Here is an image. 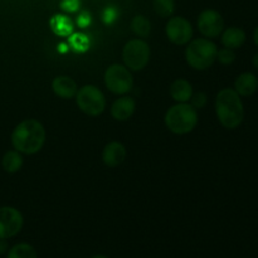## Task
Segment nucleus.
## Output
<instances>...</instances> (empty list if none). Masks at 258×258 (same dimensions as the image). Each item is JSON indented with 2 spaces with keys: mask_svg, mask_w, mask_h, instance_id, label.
<instances>
[{
  "mask_svg": "<svg viewBox=\"0 0 258 258\" xmlns=\"http://www.w3.org/2000/svg\"><path fill=\"white\" fill-rule=\"evenodd\" d=\"M70 45L73 48V50L78 53H83L88 49V38L85 34H81V33H76V34L71 35L70 37Z\"/></svg>",
  "mask_w": 258,
  "mask_h": 258,
  "instance_id": "obj_22",
  "label": "nucleus"
},
{
  "mask_svg": "<svg viewBox=\"0 0 258 258\" xmlns=\"http://www.w3.org/2000/svg\"><path fill=\"white\" fill-rule=\"evenodd\" d=\"M126 148L118 141L107 144L102 151V160L108 168H116L122 164L126 159Z\"/></svg>",
  "mask_w": 258,
  "mask_h": 258,
  "instance_id": "obj_11",
  "label": "nucleus"
},
{
  "mask_svg": "<svg viewBox=\"0 0 258 258\" xmlns=\"http://www.w3.org/2000/svg\"><path fill=\"white\" fill-rule=\"evenodd\" d=\"M136 103L131 97H121L111 106V115L117 121H127L135 111Z\"/></svg>",
  "mask_w": 258,
  "mask_h": 258,
  "instance_id": "obj_15",
  "label": "nucleus"
},
{
  "mask_svg": "<svg viewBox=\"0 0 258 258\" xmlns=\"http://www.w3.org/2000/svg\"><path fill=\"white\" fill-rule=\"evenodd\" d=\"M222 44L224 48L229 49H238L246 43L247 34L242 28L238 27H229L222 32Z\"/></svg>",
  "mask_w": 258,
  "mask_h": 258,
  "instance_id": "obj_14",
  "label": "nucleus"
},
{
  "mask_svg": "<svg viewBox=\"0 0 258 258\" xmlns=\"http://www.w3.org/2000/svg\"><path fill=\"white\" fill-rule=\"evenodd\" d=\"M8 249L7 239H0V254H7Z\"/></svg>",
  "mask_w": 258,
  "mask_h": 258,
  "instance_id": "obj_27",
  "label": "nucleus"
},
{
  "mask_svg": "<svg viewBox=\"0 0 258 258\" xmlns=\"http://www.w3.org/2000/svg\"><path fill=\"white\" fill-rule=\"evenodd\" d=\"M190 100H191L190 105L193 106L196 110H198V108H203L204 106H206L207 96H206V93L198 92V93H196V95L191 96Z\"/></svg>",
  "mask_w": 258,
  "mask_h": 258,
  "instance_id": "obj_24",
  "label": "nucleus"
},
{
  "mask_svg": "<svg viewBox=\"0 0 258 258\" xmlns=\"http://www.w3.org/2000/svg\"><path fill=\"white\" fill-rule=\"evenodd\" d=\"M52 88L58 97L63 100H70V98L76 97L77 95V83L68 76H58L53 80Z\"/></svg>",
  "mask_w": 258,
  "mask_h": 258,
  "instance_id": "obj_13",
  "label": "nucleus"
},
{
  "mask_svg": "<svg viewBox=\"0 0 258 258\" xmlns=\"http://www.w3.org/2000/svg\"><path fill=\"white\" fill-rule=\"evenodd\" d=\"M217 53H218V48L212 40L199 38L189 43L185 50V58L191 68L204 71L216 62Z\"/></svg>",
  "mask_w": 258,
  "mask_h": 258,
  "instance_id": "obj_4",
  "label": "nucleus"
},
{
  "mask_svg": "<svg viewBox=\"0 0 258 258\" xmlns=\"http://www.w3.org/2000/svg\"><path fill=\"white\" fill-rule=\"evenodd\" d=\"M198 123V112L190 103H178L168 110L165 125L171 133L184 135L196 128Z\"/></svg>",
  "mask_w": 258,
  "mask_h": 258,
  "instance_id": "obj_3",
  "label": "nucleus"
},
{
  "mask_svg": "<svg viewBox=\"0 0 258 258\" xmlns=\"http://www.w3.org/2000/svg\"><path fill=\"white\" fill-rule=\"evenodd\" d=\"M217 60L223 66H231L236 60V53L229 48H222L217 53Z\"/></svg>",
  "mask_w": 258,
  "mask_h": 258,
  "instance_id": "obj_23",
  "label": "nucleus"
},
{
  "mask_svg": "<svg viewBox=\"0 0 258 258\" xmlns=\"http://www.w3.org/2000/svg\"><path fill=\"white\" fill-rule=\"evenodd\" d=\"M60 8L68 13L77 12L78 8H80V0H62Z\"/></svg>",
  "mask_w": 258,
  "mask_h": 258,
  "instance_id": "obj_25",
  "label": "nucleus"
},
{
  "mask_svg": "<svg viewBox=\"0 0 258 258\" xmlns=\"http://www.w3.org/2000/svg\"><path fill=\"white\" fill-rule=\"evenodd\" d=\"M198 30L206 38H216L224 30V19L219 12L213 9H206L198 17Z\"/></svg>",
  "mask_w": 258,
  "mask_h": 258,
  "instance_id": "obj_9",
  "label": "nucleus"
},
{
  "mask_svg": "<svg viewBox=\"0 0 258 258\" xmlns=\"http://www.w3.org/2000/svg\"><path fill=\"white\" fill-rule=\"evenodd\" d=\"M166 35L174 44H188L193 37V27L185 18L173 17L166 24Z\"/></svg>",
  "mask_w": 258,
  "mask_h": 258,
  "instance_id": "obj_10",
  "label": "nucleus"
},
{
  "mask_svg": "<svg viewBox=\"0 0 258 258\" xmlns=\"http://www.w3.org/2000/svg\"><path fill=\"white\" fill-rule=\"evenodd\" d=\"M234 91L241 97H249L258 91V77L252 72H243L234 81Z\"/></svg>",
  "mask_w": 258,
  "mask_h": 258,
  "instance_id": "obj_12",
  "label": "nucleus"
},
{
  "mask_svg": "<svg viewBox=\"0 0 258 258\" xmlns=\"http://www.w3.org/2000/svg\"><path fill=\"white\" fill-rule=\"evenodd\" d=\"M105 83L112 93L125 95L133 88V75L126 66L112 64L106 70Z\"/></svg>",
  "mask_w": 258,
  "mask_h": 258,
  "instance_id": "obj_7",
  "label": "nucleus"
},
{
  "mask_svg": "<svg viewBox=\"0 0 258 258\" xmlns=\"http://www.w3.org/2000/svg\"><path fill=\"white\" fill-rule=\"evenodd\" d=\"M7 258H38V253L32 244L23 242L8 249Z\"/></svg>",
  "mask_w": 258,
  "mask_h": 258,
  "instance_id": "obj_19",
  "label": "nucleus"
},
{
  "mask_svg": "<svg viewBox=\"0 0 258 258\" xmlns=\"http://www.w3.org/2000/svg\"><path fill=\"white\" fill-rule=\"evenodd\" d=\"M154 10L161 18H169L175 12V2L174 0H154Z\"/></svg>",
  "mask_w": 258,
  "mask_h": 258,
  "instance_id": "obj_21",
  "label": "nucleus"
},
{
  "mask_svg": "<svg viewBox=\"0 0 258 258\" xmlns=\"http://www.w3.org/2000/svg\"><path fill=\"white\" fill-rule=\"evenodd\" d=\"M2 166L7 173H17L23 166V156L19 151L10 150L2 159Z\"/></svg>",
  "mask_w": 258,
  "mask_h": 258,
  "instance_id": "obj_18",
  "label": "nucleus"
},
{
  "mask_svg": "<svg viewBox=\"0 0 258 258\" xmlns=\"http://www.w3.org/2000/svg\"><path fill=\"white\" fill-rule=\"evenodd\" d=\"M77 23L81 25V27H86V25L90 24V15L87 13H82V14L78 17Z\"/></svg>",
  "mask_w": 258,
  "mask_h": 258,
  "instance_id": "obj_26",
  "label": "nucleus"
},
{
  "mask_svg": "<svg viewBox=\"0 0 258 258\" xmlns=\"http://www.w3.org/2000/svg\"><path fill=\"white\" fill-rule=\"evenodd\" d=\"M91 258H110V257L103 256V254H96V256H92Z\"/></svg>",
  "mask_w": 258,
  "mask_h": 258,
  "instance_id": "obj_30",
  "label": "nucleus"
},
{
  "mask_svg": "<svg viewBox=\"0 0 258 258\" xmlns=\"http://www.w3.org/2000/svg\"><path fill=\"white\" fill-rule=\"evenodd\" d=\"M24 218L13 207H0V239H9L17 236L23 228Z\"/></svg>",
  "mask_w": 258,
  "mask_h": 258,
  "instance_id": "obj_8",
  "label": "nucleus"
},
{
  "mask_svg": "<svg viewBox=\"0 0 258 258\" xmlns=\"http://www.w3.org/2000/svg\"><path fill=\"white\" fill-rule=\"evenodd\" d=\"M50 28L53 32L60 37H68L73 32V24L66 15L57 14L50 19Z\"/></svg>",
  "mask_w": 258,
  "mask_h": 258,
  "instance_id": "obj_17",
  "label": "nucleus"
},
{
  "mask_svg": "<svg viewBox=\"0 0 258 258\" xmlns=\"http://www.w3.org/2000/svg\"><path fill=\"white\" fill-rule=\"evenodd\" d=\"M131 30L135 33L138 37L146 38L151 32V23L144 15H136L131 20Z\"/></svg>",
  "mask_w": 258,
  "mask_h": 258,
  "instance_id": "obj_20",
  "label": "nucleus"
},
{
  "mask_svg": "<svg viewBox=\"0 0 258 258\" xmlns=\"http://www.w3.org/2000/svg\"><path fill=\"white\" fill-rule=\"evenodd\" d=\"M216 113L221 125L227 130L239 127L244 120V106L234 88H223L216 97Z\"/></svg>",
  "mask_w": 258,
  "mask_h": 258,
  "instance_id": "obj_1",
  "label": "nucleus"
},
{
  "mask_svg": "<svg viewBox=\"0 0 258 258\" xmlns=\"http://www.w3.org/2000/svg\"><path fill=\"white\" fill-rule=\"evenodd\" d=\"M170 96L178 103H185L193 96V87L189 81L184 78H178L170 86Z\"/></svg>",
  "mask_w": 258,
  "mask_h": 258,
  "instance_id": "obj_16",
  "label": "nucleus"
},
{
  "mask_svg": "<svg viewBox=\"0 0 258 258\" xmlns=\"http://www.w3.org/2000/svg\"><path fill=\"white\" fill-rule=\"evenodd\" d=\"M252 64H253L254 68H257L258 70V53L253 55V58H252Z\"/></svg>",
  "mask_w": 258,
  "mask_h": 258,
  "instance_id": "obj_29",
  "label": "nucleus"
},
{
  "mask_svg": "<svg viewBox=\"0 0 258 258\" xmlns=\"http://www.w3.org/2000/svg\"><path fill=\"white\" fill-rule=\"evenodd\" d=\"M76 102L83 113L92 117L101 115L106 108L105 96L101 90L92 85H86L77 91Z\"/></svg>",
  "mask_w": 258,
  "mask_h": 258,
  "instance_id": "obj_5",
  "label": "nucleus"
},
{
  "mask_svg": "<svg viewBox=\"0 0 258 258\" xmlns=\"http://www.w3.org/2000/svg\"><path fill=\"white\" fill-rule=\"evenodd\" d=\"M122 59L131 71H141L150 59V48L143 39L128 40L122 49Z\"/></svg>",
  "mask_w": 258,
  "mask_h": 258,
  "instance_id": "obj_6",
  "label": "nucleus"
},
{
  "mask_svg": "<svg viewBox=\"0 0 258 258\" xmlns=\"http://www.w3.org/2000/svg\"><path fill=\"white\" fill-rule=\"evenodd\" d=\"M253 42H254V44H256V47L258 48V25L254 28V30H253Z\"/></svg>",
  "mask_w": 258,
  "mask_h": 258,
  "instance_id": "obj_28",
  "label": "nucleus"
},
{
  "mask_svg": "<svg viewBox=\"0 0 258 258\" xmlns=\"http://www.w3.org/2000/svg\"><path fill=\"white\" fill-rule=\"evenodd\" d=\"M45 143V128L34 118L22 121L12 134L13 148L20 154L33 155L42 150Z\"/></svg>",
  "mask_w": 258,
  "mask_h": 258,
  "instance_id": "obj_2",
  "label": "nucleus"
}]
</instances>
